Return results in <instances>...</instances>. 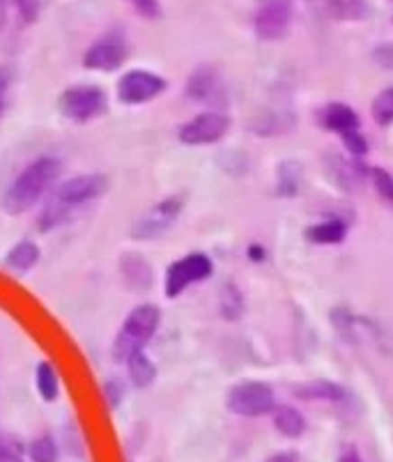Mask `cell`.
Listing matches in <instances>:
<instances>
[{"mask_svg":"<svg viewBox=\"0 0 393 462\" xmlns=\"http://www.w3.org/2000/svg\"><path fill=\"white\" fill-rule=\"evenodd\" d=\"M108 184L111 182L102 173H83L58 184L53 196L49 199V203L44 205V209L40 214V230L49 233V230L58 228L65 221H69L77 209L102 199L104 193L108 191Z\"/></svg>","mask_w":393,"mask_h":462,"instance_id":"cell-1","label":"cell"},{"mask_svg":"<svg viewBox=\"0 0 393 462\" xmlns=\"http://www.w3.org/2000/svg\"><path fill=\"white\" fill-rule=\"evenodd\" d=\"M60 159L56 157H40L35 162L28 163L23 171L14 178V182L7 187L5 196H3V209L10 217H19L26 214L28 209L35 208L46 191L58 182L60 178Z\"/></svg>","mask_w":393,"mask_h":462,"instance_id":"cell-2","label":"cell"},{"mask_svg":"<svg viewBox=\"0 0 393 462\" xmlns=\"http://www.w3.org/2000/svg\"><path fill=\"white\" fill-rule=\"evenodd\" d=\"M161 322V310L154 304H138L124 318L115 343H113V359L127 364L133 355L143 352L145 346L154 338Z\"/></svg>","mask_w":393,"mask_h":462,"instance_id":"cell-3","label":"cell"},{"mask_svg":"<svg viewBox=\"0 0 393 462\" xmlns=\"http://www.w3.org/2000/svg\"><path fill=\"white\" fill-rule=\"evenodd\" d=\"M108 97L99 86L92 83H77L60 92L58 97V111L65 120L77 125H86L97 120L106 113Z\"/></svg>","mask_w":393,"mask_h":462,"instance_id":"cell-4","label":"cell"},{"mask_svg":"<svg viewBox=\"0 0 393 462\" xmlns=\"http://www.w3.org/2000/svg\"><path fill=\"white\" fill-rule=\"evenodd\" d=\"M184 209V199L182 196H169V199L154 203L148 212H143L136 218L129 228V237L132 239H159L164 237L170 228L175 226V221L179 218Z\"/></svg>","mask_w":393,"mask_h":462,"instance_id":"cell-5","label":"cell"},{"mask_svg":"<svg viewBox=\"0 0 393 462\" xmlns=\"http://www.w3.org/2000/svg\"><path fill=\"white\" fill-rule=\"evenodd\" d=\"M212 272H215V264H212L210 255L205 254H189L182 255V258L175 260L166 270L164 279V292L169 300H178L182 292L191 288V285L200 283V281L210 279Z\"/></svg>","mask_w":393,"mask_h":462,"instance_id":"cell-6","label":"cell"},{"mask_svg":"<svg viewBox=\"0 0 393 462\" xmlns=\"http://www.w3.org/2000/svg\"><path fill=\"white\" fill-rule=\"evenodd\" d=\"M295 19V0H258L253 31L262 42H279L288 35Z\"/></svg>","mask_w":393,"mask_h":462,"instance_id":"cell-7","label":"cell"},{"mask_svg":"<svg viewBox=\"0 0 393 462\" xmlns=\"http://www.w3.org/2000/svg\"><path fill=\"white\" fill-rule=\"evenodd\" d=\"M225 407L233 414H240V417H262V414L274 411L276 398L270 384L258 380H246L230 389L228 398H225Z\"/></svg>","mask_w":393,"mask_h":462,"instance_id":"cell-8","label":"cell"},{"mask_svg":"<svg viewBox=\"0 0 393 462\" xmlns=\"http://www.w3.org/2000/svg\"><path fill=\"white\" fill-rule=\"evenodd\" d=\"M166 88H169V81L157 71L129 69L120 77L118 86H115V95H118V102L124 104V106H141V104L154 102Z\"/></svg>","mask_w":393,"mask_h":462,"instance_id":"cell-9","label":"cell"},{"mask_svg":"<svg viewBox=\"0 0 393 462\" xmlns=\"http://www.w3.org/2000/svg\"><path fill=\"white\" fill-rule=\"evenodd\" d=\"M129 44L120 31H111L92 42L83 53V67L90 71H115L127 62Z\"/></svg>","mask_w":393,"mask_h":462,"instance_id":"cell-10","label":"cell"},{"mask_svg":"<svg viewBox=\"0 0 393 462\" xmlns=\"http://www.w3.org/2000/svg\"><path fill=\"white\" fill-rule=\"evenodd\" d=\"M230 120L225 113L221 111H207L200 113V116L191 117L189 123H184L178 129V138L184 145H191V148H198V145H212V143H219L221 138L228 134Z\"/></svg>","mask_w":393,"mask_h":462,"instance_id":"cell-11","label":"cell"},{"mask_svg":"<svg viewBox=\"0 0 393 462\" xmlns=\"http://www.w3.org/2000/svg\"><path fill=\"white\" fill-rule=\"evenodd\" d=\"M224 95V83H221V74L216 67L200 65L189 74L187 81V97L200 104H210Z\"/></svg>","mask_w":393,"mask_h":462,"instance_id":"cell-12","label":"cell"},{"mask_svg":"<svg viewBox=\"0 0 393 462\" xmlns=\"http://www.w3.org/2000/svg\"><path fill=\"white\" fill-rule=\"evenodd\" d=\"M120 274L133 290H150L154 283V272L148 260L138 254H123L120 258Z\"/></svg>","mask_w":393,"mask_h":462,"instance_id":"cell-13","label":"cell"},{"mask_svg":"<svg viewBox=\"0 0 393 462\" xmlns=\"http://www.w3.org/2000/svg\"><path fill=\"white\" fill-rule=\"evenodd\" d=\"M40 246H37L35 242H31V239H21V242H16V245L7 251L5 258H3V264H5L10 272H16V274H26V272H31L32 267L40 263Z\"/></svg>","mask_w":393,"mask_h":462,"instance_id":"cell-14","label":"cell"},{"mask_svg":"<svg viewBox=\"0 0 393 462\" xmlns=\"http://www.w3.org/2000/svg\"><path fill=\"white\" fill-rule=\"evenodd\" d=\"M322 120H324V127L341 134V136H348V134L359 132V117L348 104H329V106L324 108Z\"/></svg>","mask_w":393,"mask_h":462,"instance_id":"cell-15","label":"cell"},{"mask_svg":"<svg viewBox=\"0 0 393 462\" xmlns=\"http://www.w3.org/2000/svg\"><path fill=\"white\" fill-rule=\"evenodd\" d=\"M324 14L336 21H363L370 12L368 0H320Z\"/></svg>","mask_w":393,"mask_h":462,"instance_id":"cell-16","label":"cell"},{"mask_svg":"<svg viewBox=\"0 0 393 462\" xmlns=\"http://www.w3.org/2000/svg\"><path fill=\"white\" fill-rule=\"evenodd\" d=\"M329 173L334 182L343 189H357L363 182V168L357 162H350L345 157H329Z\"/></svg>","mask_w":393,"mask_h":462,"instance_id":"cell-17","label":"cell"},{"mask_svg":"<svg viewBox=\"0 0 393 462\" xmlns=\"http://www.w3.org/2000/svg\"><path fill=\"white\" fill-rule=\"evenodd\" d=\"M304 182V166L299 162H283L276 173V193L297 196Z\"/></svg>","mask_w":393,"mask_h":462,"instance_id":"cell-18","label":"cell"},{"mask_svg":"<svg viewBox=\"0 0 393 462\" xmlns=\"http://www.w3.org/2000/svg\"><path fill=\"white\" fill-rule=\"evenodd\" d=\"M35 386L41 401H58V396H60V380H58V373L51 361H40L35 366Z\"/></svg>","mask_w":393,"mask_h":462,"instance_id":"cell-19","label":"cell"},{"mask_svg":"<svg viewBox=\"0 0 393 462\" xmlns=\"http://www.w3.org/2000/svg\"><path fill=\"white\" fill-rule=\"evenodd\" d=\"M124 366H127L129 380H132L136 389H148L154 382V377H157V366H154V361L145 352L133 355Z\"/></svg>","mask_w":393,"mask_h":462,"instance_id":"cell-20","label":"cell"},{"mask_svg":"<svg viewBox=\"0 0 393 462\" xmlns=\"http://www.w3.org/2000/svg\"><path fill=\"white\" fill-rule=\"evenodd\" d=\"M348 235V224L345 221H322V224L311 226L306 230V237L313 245H338Z\"/></svg>","mask_w":393,"mask_h":462,"instance_id":"cell-21","label":"cell"},{"mask_svg":"<svg viewBox=\"0 0 393 462\" xmlns=\"http://www.w3.org/2000/svg\"><path fill=\"white\" fill-rule=\"evenodd\" d=\"M274 426L286 437H299L306 430V421L295 407H274Z\"/></svg>","mask_w":393,"mask_h":462,"instance_id":"cell-22","label":"cell"},{"mask_svg":"<svg viewBox=\"0 0 393 462\" xmlns=\"http://www.w3.org/2000/svg\"><path fill=\"white\" fill-rule=\"evenodd\" d=\"M297 396L306 398V401H341L343 389L332 382H311L297 389Z\"/></svg>","mask_w":393,"mask_h":462,"instance_id":"cell-23","label":"cell"},{"mask_svg":"<svg viewBox=\"0 0 393 462\" xmlns=\"http://www.w3.org/2000/svg\"><path fill=\"white\" fill-rule=\"evenodd\" d=\"M28 457H31V462H56L58 460L56 439H53L51 435L37 437L35 442L28 447Z\"/></svg>","mask_w":393,"mask_h":462,"instance_id":"cell-24","label":"cell"},{"mask_svg":"<svg viewBox=\"0 0 393 462\" xmlns=\"http://www.w3.org/2000/svg\"><path fill=\"white\" fill-rule=\"evenodd\" d=\"M373 120L382 127H388L393 123V88H387L375 97Z\"/></svg>","mask_w":393,"mask_h":462,"instance_id":"cell-25","label":"cell"},{"mask_svg":"<svg viewBox=\"0 0 393 462\" xmlns=\"http://www.w3.org/2000/svg\"><path fill=\"white\" fill-rule=\"evenodd\" d=\"M14 5L23 23H35L49 5V0H14Z\"/></svg>","mask_w":393,"mask_h":462,"instance_id":"cell-26","label":"cell"},{"mask_svg":"<svg viewBox=\"0 0 393 462\" xmlns=\"http://www.w3.org/2000/svg\"><path fill=\"white\" fill-rule=\"evenodd\" d=\"M14 83V71L10 65H0V120L5 117L7 106H10V90Z\"/></svg>","mask_w":393,"mask_h":462,"instance_id":"cell-27","label":"cell"},{"mask_svg":"<svg viewBox=\"0 0 393 462\" xmlns=\"http://www.w3.org/2000/svg\"><path fill=\"white\" fill-rule=\"evenodd\" d=\"M132 10L136 12L141 19L145 21H159L161 19V3L159 0H127Z\"/></svg>","mask_w":393,"mask_h":462,"instance_id":"cell-28","label":"cell"},{"mask_svg":"<svg viewBox=\"0 0 393 462\" xmlns=\"http://www.w3.org/2000/svg\"><path fill=\"white\" fill-rule=\"evenodd\" d=\"M0 462H23V448L7 435H0Z\"/></svg>","mask_w":393,"mask_h":462,"instance_id":"cell-29","label":"cell"},{"mask_svg":"<svg viewBox=\"0 0 393 462\" xmlns=\"http://www.w3.org/2000/svg\"><path fill=\"white\" fill-rule=\"evenodd\" d=\"M373 182H375V189H378L379 196H382V199L393 208V178L391 175H388L384 168H375Z\"/></svg>","mask_w":393,"mask_h":462,"instance_id":"cell-30","label":"cell"},{"mask_svg":"<svg viewBox=\"0 0 393 462\" xmlns=\"http://www.w3.org/2000/svg\"><path fill=\"white\" fill-rule=\"evenodd\" d=\"M343 143H345V148L354 154V157H363L368 152V145H366V138L361 136L359 132L348 134V136H343Z\"/></svg>","mask_w":393,"mask_h":462,"instance_id":"cell-31","label":"cell"},{"mask_svg":"<svg viewBox=\"0 0 393 462\" xmlns=\"http://www.w3.org/2000/svg\"><path fill=\"white\" fill-rule=\"evenodd\" d=\"M375 58L384 67H393V46H379L378 51H375Z\"/></svg>","mask_w":393,"mask_h":462,"instance_id":"cell-32","label":"cell"},{"mask_svg":"<svg viewBox=\"0 0 393 462\" xmlns=\"http://www.w3.org/2000/svg\"><path fill=\"white\" fill-rule=\"evenodd\" d=\"M267 462H299V456L292 451H283V453H276V456H271Z\"/></svg>","mask_w":393,"mask_h":462,"instance_id":"cell-33","label":"cell"},{"mask_svg":"<svg viewBox=\"0 0 393 462\" xmlns=\"http://www.w3.org/2000/svg\"><path fill=\"white\" fill-rule=\"evenodd\" d=\"M338 462H363V460H361V456L354 451V448H345V451H343V456L338 457Z\"/></svg>","mask_w":393,"mask_h":462,"instance_id":"cell-34","label":"cell"},{"mask_svg":"<svg viewBox=\"0 0 393 462\" xmlns=\"http://www.w3.org/2000/svg\"><path fill=\"white\" fill-rule=\"evenodd\" d=\"M7 5H10V0H0V31L5 28L7 21Z\"/></svg>","mask_w":393,"mask_h":462,"instance_id":"cell-35","label":"cell"}]
</instances>
